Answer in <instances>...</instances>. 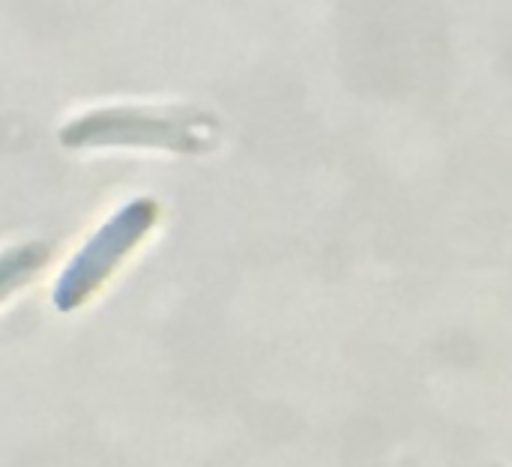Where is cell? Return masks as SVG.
Returning a JSON list of instances; mask_svg holds the SVG:
<instances>
[{"label": "cell", "instance_id": "obj_2", "mask_svg": "<svg viewBox=\"0 0 512 467\" xmlns=\"http://www.w3.org/2000/svg\"><path fill=\"white\" fill-rule=\"evenodd\" d=\"M156 219L159 204L153 198H132L108 222H102L54 282L51 303L57 312H75L84 306L111 279L120 261L150 234Z\"/></svg>", "mask_w": 512, "mask_h": 467}, {"label": "cell", "instance_id": "obj_1", "mask_svg": "<svg viewBox=\"0 0 512 467\" xmlns=\"http://www.w3.org/2000/svg\"><path fill=\"white\" fill-rule=\"evenodd\" d=\"M63 147H156L201 156L219 144V120L198 108H96L60 129Z\"/></svg>", "mask_w": 512, "mask_h": 467}, {"label": "cell", "instance_id": "obj_3", "mask_svg": "<svg viewBox=\"0 0 512 467\" xmlns=\"http://www.w3.org/2000/svg\"><path fill=\"white\" fill-rule=\"evenodd\" d=\"M51 258V246L45 240L18 243L0 252V303L21 291Z\"/></svg>", "mask_w": 512, "mask_h": 467}]
</instances>
